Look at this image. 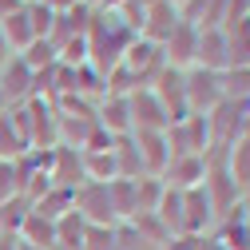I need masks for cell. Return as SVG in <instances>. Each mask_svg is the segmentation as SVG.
<instances>
[{
	"mask_svg": "<svg viewBox=\"0 0 250 250\" xmlns=\"http://www.w3.org/2000/svg\"><path fill=\"white\" fill-rule=\"evenodd\" d=\"M20 60H24V64L32 68V72H44V68H52L56 60H60V52H56L48 40H32V44L20 52Z\"/></svg>",
	"mask_w": 250,
	"mask_h": 250,
	"instance_id": "cb8c5ba5",
	"label": "cell"
},
{
	"mask_svg": "<svg viewBox=\"0 0 250 250\" xmlns=\"http://www.w3.org/2000/svg\"><path fill=\"white\" fill-rule=\"evenodd\" d=\"M183 87H187V111H191V115H210L218 104L227 100V91H223V72L187 68V72H183Z\"/></svg>",
	"mask_w": 250,
	"mask_h": 250,
	"instance_id": "7a4b0ae2",
	"label": "cell"
},
{
	"mask_svg": "<svg viewBox=\"0 0 250 250\" xmlns=\"http://www.w3.org/2000/svg\"><path fill=\"white\" fill-rule=\"evenodd\" d=\"M16 238L28 242V246H36V250H56V223L32 210V214L24 218V227L16 230Z\"/></svg>",
	"mask_w": 250,
	"mask_h": 250,
	"instance_id": "2e32d148",
	"label": "cell"
},
{
	"mask_svg": "<svg viewBox=\"0 0 250 250\" xmlns=\"http://www.w3.org/2000/svg\"><path fill=\"white\" fill-rule=\"evenodd\" d=\"M0 36H4V44H8V52H12V56H20L28 44L36 40L32 20H28V4H20L16 12H8L4 20H0Z\"/></svg>",
	"mask_w": 250,
	"mask_h": 250,
	"instance_id": "9a60e30c",
	"label": "cell"
},
{
	"mask_svg": "<svg viewBox=\"0 0 250 250\" xmlns=\"http://www.w3.org/2000/svg\"><path fill=\"white\" fill-rule=\"evenodd\" d=\"M223 91L230 104H246L250 107V64H230L223 72Z\"/></svg>",
	"mask_w": 250,
	"mask_h": 250,
	"instance_id": "ffe728a7",
	"label": "cell"
},
{
	"mask_svg": "<svg viewBox=\"0 0 250 250\" xmlns=\"http://www.w3.org/2000/svg\"><path fill=\"white\" fill-rule=\"evenodd\" d=\"M12 195H24V175H20V163H16V159H0V203L12 199Z\"/></svg>",
	"mask_w": 250,
	"mask_h": 250,
	"instance_id": "d4e9b609",
	"label": "cell"
},
{
	"mask_svg": "<svg viewBox=\"0 0 250 250\" xmlns=\"http://www.w3.org/2000/svg\"><path fill=\"white\" fill-rule=\"evenodd\" d=\"M107 195H111L115 223H127V218L139 210V203H135V179H111L107 183Z\"/></svg>",
	"mask_w": 250,
	"mask_h": 250,
	"instance_id": "e0dca14e",
	"label": "cell"
},
{
	"mask_svg": "<svg viewBox=\"0 0 250 250\" xmlns=\"http://www.w3.org/2000/svg\"><path fill=\"white\" fill-rule=\"evenodd\" d=\"M179 28V8L171 0H147L143 4V20H139V36L151 44H163Z\"/></svg>",
	"mask_w": 250,
	"mask_h": 250,
	"instance_id": "ba28073f",
	"label": "cell"
},
{
	"mask_svg": "<svg viewBox=\"0 0 250 250\" xmlns=\"http://www.w3.org/2000/svg\"><path fill=\"white\" fill-rule=\"evenodd\" d=\"M131 139H135V151H139L143 175H163V167L171 163L167 131H131Z\"/></svg>",
	"mask_w": 250,
	"mask_h": 250,
	"instance_id": "5bb4252c",
	"label": "cell"
},
{
	"mask_svg": "<svg viewBox=\"0 0 250 250\" xmlns=\"http://www.w3.org/2000/svg\"><path fill=\"white\" fill-rule=\"evenodd\" d=\"M32 210L56 223L60 214H68V210H72V191H64V187H48V191H44V195L32 203Z\"/></svg>",
	"mask_w": 250,
	"mask_h": 250,
	"instance_id": "44dd1931",
	"label": "cell"
},
{
	"mask_svg": "<svg viewBox=\"0 0 250 250\" xmlns=\"http://www.w3.org/2000/svg\"><path fill=\"white\" fill-rule=\"evenodd\" d=\"M28 214H32V199H28V195L4 199V203H0V234H16Z\"/></svg>",
	"mask_w": 250,
	"mask_h": 250,
	"instance_id": "d6986e66",
	"label": "cell"
},
{
	"mask_svg": "<svg viewBox=\"0 0 250 250\" xmlns=\"http://www.w3.org/2000/svg\"><path fill=\"white\" fill-rule=\"evenodd\" d=\"M195 48H199V28H195V24H187V20H179V28L159 44L163 64H167V68H179V72L195 68Z\"/></svg>",
	"mask_w": 250,
	"mask_h": 250,
	"instance_id": "52a82bcc",
	"label": "cell"
},
{
	"mask_svg": "<svg viewBox=\"0 0 250 250\" xmlns=\"http://www.w3.org/2000/svg\"><path fill=\"white\" fill-rule=\"evenodd\" d=\"M80 250H115V227L87 223L83 227V238H80Z\"/></svg>",
	"mask_w": 250,
	"mask_h": 250,
	"instance_id": "603a6c76",
	"label": "cell"
},
{
	"mask_svg": "<svg viewBox=\"0 0 250 250\" xmlns=\"http://www.w3.org/2000/svg\"><path fill=\"white\" fill-rule=\"evenodd\" d=\"M20 8V0H0V20H4L8 12H16Z\"/></svg>",
	"mask_w": 250,
	"mask_h": 250,
	"instance_id": "f1b7e54d",
	"label": "cell"
},
{
	"mask_svg": "<svg viewBox=\"0 0 250 250\" xmlns=\"http://www.w3.org/2000/svg\"><path fill=\"white\" fill-rule=\"evenodd\" d=\"M83 40H87V64L107 76L119 60H123L127 44L135 40V28L123 20L119 8H96V12H91L87 32H83Z\"/></svg>",
	"mask_w": 250,
	"mask_h": 250,
	"instance_id": "6da1fadb",
	"label": "cell"
},
{
	"mask_svg": "<svg viewBox=\"0 0 250 250\" xmlns=\"http://www.w3.org/2000/svg\"><path fill=\"white\" fill-rule=\"evenodd\" d=\"M214 207L207 199L203 187H191V191H183V234H207L214 230Z\"/></svg>",
	"mask_w": 250,
	"mask_h": 250,
	"instance_id": "7c38bea8",
	"label": "cell"
},
{
	"mask_svg": "<svg viewBox=\"0 0 250 250\" xmlns=\"http://www.w3.org/2000/svg\"><path fill=\"white\" fill-rule=\"evenodd\" d=\"M163 187L171 191H191V187H203L207 179V155H171V163L163 167Z\"/></svg>",
	"mask_w": 250,
	"mask_h": 250,
	"instance_id": "9c48e42d",
	"label": "cell"
},
{
	"mask_svg": "<svg viewBox=\"0 0 250 250\" xmlns=\"http://www.w3.org/2000/svg\"><path fill=\"white\" fill-rule=\"evenodd\" d=\"M83 227H87V218H83L80 210L60 214V218H56V250H80Z\"/></svg>",
	"mask_w": 250,
	"mask_h": 250,
	"instance_id": "ac0fdd59",
	"label": "cell"
},
{
	"mask_svg": "<svg viewBox=\"0 0 250 250\" xmlns=\"http://www.w3.org/2000/svg\"><path fill=\"white\" fill-rule=\"evenodd\" d=\"M28 147L20 143V135H16V127H12V119H8V111H0V159H20Z\"/></svg>",
	"mask_w": 250,
	"mask_h": 250,
	"instance_id": "484cf974",
	"label": "cell"
},
{
	"mask_svg": "<svg viewBox=\"0 0 250 250\" xmlns=\"http://www.w3.org/2000/svg\"><path fill=\"white\" fill-rule=\"evenodd\" d=\"M72 210H80L87 223H107L115 227V214H111V195H107V183H83L72 191Z\"/></svg>",
	"mask_w": 250,
	"mask_h": 250,
	"instance_id": "5b68a950",
	"label": "cell"
},
{
	"mask_svg": "<svg viewBox=\"0 0 250 250\" xmlns=\"http://www.w3.org/2000/svg\"><path fill=\"white\" fill-rule=\"evenodd\" d=\"M195 68H207V72H227L230 68V40H227L223 28H199Z\"/></svg>",
	"mask_w": 250,
	"mask_h": 250,
	"instance_id": "30bf717a",
	"label": "cell"
},
{
	"mask_svg": "<svg viewBox=\"0 0 250 250\" xmlns=\"http://www.w3.org/2000/svg\"><path fill=\"white\" fill-rule=\"evenodd\" d=\"M28 20H32V32H36V40H48L52 24H56V12H52V8H44L40 0H32V4H28Z\"/></svg>",
	"mask_w": 250,
	"mask_h": 250,
	"instance_id": "4316f807",
	"label": "cell"
},
{
	"mask_svg": "<svg viewBox=\"0 0 250 250\" xmlns=\"http://www.w3.org/2000/svg\"><path fill=\"white\" fill-rule=\"evenodd\" d=\"M127 107H131V131H167L171 127V119L151 87H135L127 96Z\"/></svg>",
	"mask_w": 250,
	"mask_h": 250,
	"instance_id": "8992f818",
	"label": "cell"
},
{
	"mask_svg": "<svg viewBox=\"0 0 250 250\" xmlns=\"http://www.w3.org/2000/svg\"><path fill=\"white\" fill-rule=\"evenodd\" d=\"M48 179H52V187H64V191H76V187H83V183H87L83 151H80V147L56 143V147H52V163H48Z\"/></svg>",
	"mask_w": 250,
	"mask_h": 250,
	"instance_id": "277c9868",
	"label": "cell"
},
{
	"mask_svg": "<svg viewBox=\"0 0 250 250\" xmlns=\"http://www.w3.org/2000/svg\"><path fill=\"white\" fill-rule=\"evenodd\" d=\"M83 171L91 183H111L115 179V155L111 151H83Z\"/></svg>",
	"mask_w": 250,
	"mask_h": 250,
	"instance_id": "7402d4cb",
	"label": "cell"
},
{
	"mask_svg": "<svg viewBox=\"0 0 250 250\" xmlns=\"http://www.w3.org/2000/svg\"><path fill=\"white\" fill-rule=\"evenodd\" d=\"M8 60H12V52H8V44H4V36H0V68H4Z\"/></svg>",
	"mask_w": 250,
	"mask_h": 250,
	"instance_id": "f546056e",
	"label": "cell"
},
{
	"mask_svg": "<svg viewBox=\"0 0 250 250\" xmlns=\"http://www.w3.org/2000/svg\"><path fill=\"white\" fill-rule=\"evenodd\" d=\"M0 238H4V234H0Z\"/></svg>",
	"mask_w": 250,
	"mask_h": 250,
	"instance_id": "1f68e13d",
	"label": "cell"
},
{
	"mask_svg": "<svg viewBox=\"0 0 250 250\" xmlns=\"http://www.w3.org/2000/svg\"><path fill=\"white\" fill-rule=\"evenodd\" d=\"M96 123L107 131V135H131V107H127V96L119 91H104V100L96 104Z\"/></svg>",
	"mask_w": 250,
	"mask_h": 250,
	"instance_id": "4fadbf2b",
	"label": "cell"
},
{
	"mask_svg": "<svg viewBox=\"0 0 250 250\" xmlns=\"http://www.w3.org/2000/svg\"><path fill=\"white\" fill-rule=\"evenodd\" d=\"M20 4H32V0H20Z\"/></svg>",
	"mask_w": 250,
	"mask_h": 250,
	"instance_id": "4dcf8cb0",
	"label": "cell"
},
{
	"mask_svg": "<svg viewBox=\"0 0 250 250\" xmlns=\"http://www.w3.org/2000/svg\"><path fill=\"white\" fill-rule=\"evenodd\" d=\"M28 107V123H32V151H48L56 147V104L44 96L24 100Z\"/></svg>",
	"mask_w": 250,
	"mask_h": 250,
	"instance_id": "8fae6325",
	"label": "cell"
},
{
	"mask_svg": "<svg viewBox=\"0 0 250 250\" xmlns=\"http://www.w3.org/2000/svg\"><path fill=\"white\" fill-rule=\"evenodd\" d=\"M44 8H52V12H68V8H76L80 0H40Z\"/></svg>",
	"mask_w": 250,
	"mask_h": 250,
	"instance_id": "83f0119b",
	"label": "cell"
},
{
	"mask_svg": "<svg viewBox=\"0 0 250 250\" xmlns=\"http://www.w3.org/2000/svg\"><path fill=\"white\" fill-rule=\"evenodd\" d=\"M32 96H36V72L20 56H12L0 68V107H16V104L32 100Z\"/></svg>",
	"mask_w": 250,
	"mask_h": 250,
	"instance_id": "3957f363",
	"label": "cell"
}]
</instances>
